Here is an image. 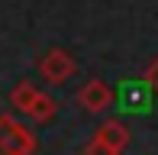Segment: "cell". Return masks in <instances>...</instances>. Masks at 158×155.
<instances>
[{
  "label": "cell",
  "instance_id": "obj_1",
  "mask_svg": "<svg viewBox=\"0 0 158 155\" xmlns=\"http://www.w3.org/2000/svg\"><path fill=\"white\" fill-rule=\"evenodd\" d=\"M39 149L35 132L13 113H0V155H32Z\"/></svg>",
  "mask_w": 158,
  "mask_h": 155
},
{
  "label": "cell",
  "instance_id": "obj_2",
  "mask_svg": "<svg viewBox=\"0 0 158 155\" xmlns=\"http://www.w3.org/2000/svg\"><path fill=\"white\" fill-rule=\"evenodd\" d=\"M152 84L145 78H126L116 84V107L123 113H148L152 110Z\"/></svg>",
  "mask_w": 158,
  "mask_h": 155
},
{
  "label": "cell",
  "instance_id": "obj_3",
  "mask_svg": "<svg viewBox=\"0 0 158 155\" xmlns=\"http://www.w3.org/2000/svg\"><path fill=\"white\" fill-rule=\"evenodd\" d=\"M74 71H77V61L71 58V52L68 48H48L45 55L39 58V74H42V81L45 84H64V81H71L74 78Z\"/></svg>",
  "mask_w": 158,
  "mask_h": 155
},
{
  "label": "cell",
  "instance_id": "obj_4",
  "mask_svg": "<svg viewBox=\"0 0 158 155\" xmlns=\"http://www.w3.org/2000/svg\"><path fill=\"white\" fill-rule=\"evenodd\" d=\"M77 103H81L87 113H103V110H110L113 103H116V90H113L106 81L90 78V81L77 90Z\"/></svg>",
  "mask_w": 158,
  "mask_h": 155
},
{
  "label": "cell",
  "instance_id": "obj_5",
  "mask_svg": "<svg viewBox=\"0 0 158 155\" xmlns=\"http://www.w3.org/2000/svg\"><path fill=\"white\" fill-rule=\"evenodd\" d=\"M94 136L100 139V142H106L110 149H116V152H123L126 145H129V126L123 123V119H106L103 126L94 132Z\"/></svg>",
  "mask_w": 158,
  "mask_h": 155
},
{
  "label": "cell",
  "instance_id": "obj_6",
  "mask_svg": "<svg viewBox=\"0 0 158 155\" xmlns=\"http://www.w3.org/2000/svg\"><path fill=\"white\" fill-rule=\"evenodd\" d=\"M55 113H58V103H55V97L42 94V90H39V97H35V103L26 110V116H29L32 123H48V119H55Z\"/></svg>",
  "mask_w": 158,
  "mask_h": 155
},
{
  "label": "cell",
  "instance_id": "obj_7",
  "mask_svg": "<svg viewBox=\"0 0 158 155\" xmlns=\"http://www.w3.org/2000/svg\"><path fill=\"white\" fill-rule=\"evenodd\" d=\"M35 97H39V87H35L32 81H19L16 87L10 90V103L19 110V113H26V110L35 103Z\"/></svg>",
  "mask_w": 158,
  "mask_h": 155
},
{
  "label": "cell",
  "instance_id": "obj_8",
  "mask_svg": "<svg viewBox=\"0 0 158 155\" xmlns=\"http://www.w3.org/2000/svg\"><path fill=\"white\" fill-rule=\"evenodd\" d=\"M84 155H123V152H116V149H110L106 142H100V139L94 136L87 145H84Z\"/></svg>",
  "mask_w": 158,
  "mask_h": 155
},
{
  "label": "cell",
  "instance_id": "obj_9",
  "mask_svg": "<svg viewBox=\"0 0 158 155\" xmlns=\"http://www.w3.org/2000/svg\"><path fill=\"white\" fill-rule=\"evenodd\" d=\"M145 81L152 84V90H155V97H158V58H155L152 65L145 68Z\"/></svg>",
  "mask_w": 158,
  "mask_h": 155
}]
</instances>
